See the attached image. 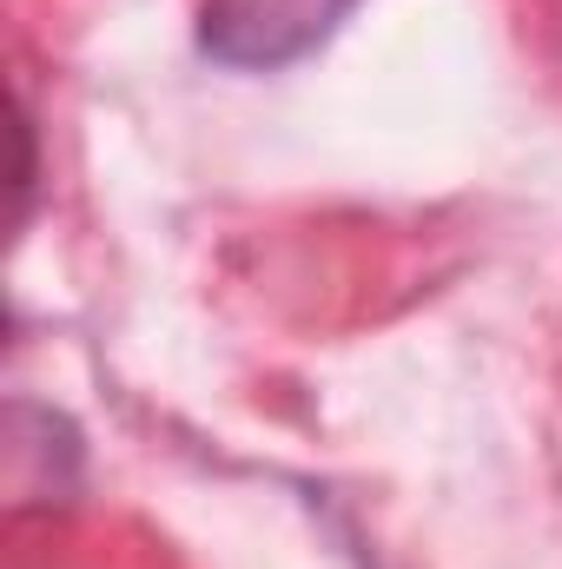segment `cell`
Masks as SVG:
<instances>
[{
  "instance_id": "1",
  "label": "cell",
  "mask_w": 562,
  "mask_h": 569,
  "mask_svg": "<svg viewBox=\"0 0 562 569\" xmlns=\"http://www.w3.org/2000/svg\"><path fill=\"white\" fill-rule=\"evenodd\" d=\"M358 0H205L199 7V47L225 67L272 73L284 60H304Z\"/></svg>"
}]
</instances>
